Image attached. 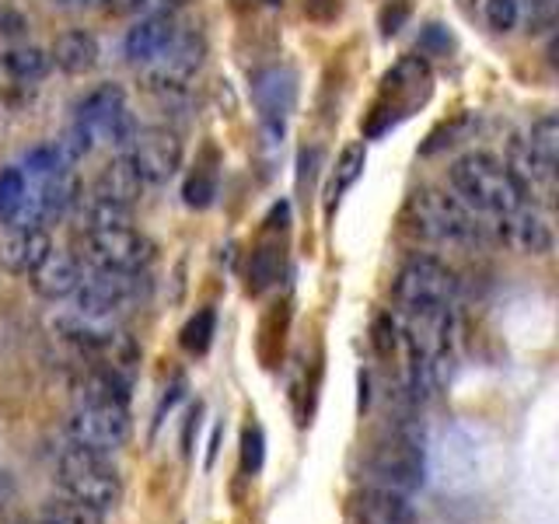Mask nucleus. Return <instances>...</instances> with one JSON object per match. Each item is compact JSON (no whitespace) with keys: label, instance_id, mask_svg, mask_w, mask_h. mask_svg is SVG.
<instances>
[{"label":"nucleus","instance_id":"nucleus-1","mask_svg":"<svg viewBox=\"0 0 559 524\" xmlns=\"http://www.w3.org/2000/svg\"><path fill=\"white\" fill-rule=\"evenodd\" d=\"M451 186L459 192V200L483 217L511 214L514 206L528 203L518 175L507 168V162H500V157L486 151L462 154L459 162L451 165Z\"/></svg>","mask_w":559,"mask_h":524},{"label":"nucleus","instance_id":"nucleus-2","mask_svg":"<svg viewBox=\"0 0 559 524\" xmlns=\"http://www.w3.org/2000/svg\"><path fill=\"white\" fill-rule=\"evenodd\" d=\"M406 217L419 238L437 245H476L489 231V224L476 217V210H468L459 196L433 186L413 192L406 203Z\"/></svg>","mask_w":559,"mask_h":524},{"label":"nucleus","instance_id":"nucleus-3","mask_svg":"<svg viewBox=\"0 0 559 524\" xmlns=\"http://www.w3.org/2000/svg\"><path fill=\"white\" fill-rule=\"evenodd\" d=\"M364 476H367V486H384V489H395V493L413 497L427 479L424 441H419L413 430H392L367 451Z\"/></svg>","mask_w":559,"mask_h":524},{"label":"nucleus","instance_id":"nucleus-4","mask_svg":"<svg viewBox=\"0 0 559 524\" xmlns=\"http://www.w3.org/2000/svg\"><path fill=\"white\" fill-rule=\"evenodd\" d=\"M60 483L70 493V500L92 507V511H98V514L112 511L122 497L119 472L112 468L109 454L84 451L78 444H70L60 454Z\"/></svg>","mask_w":559,"mask_h":524},{"label":"nucleus","instance_id":"nucleus-5","mask_svg":"<svg viewBox=\"0 0 559 524\" xmlns=\"http://www.w3.org/2000/svg\"><path fill=\"white\" fill-rule=\"evenodd\" d=\"M395 301L406 311H433V308H451L454 294H459V279L448 262L433 255H413L402 262L395 273Z\"/></svg>","mask_w":559,"mask_h":524},{"label":"nucleus","instance_id":"nucleus-6","mask_svg":"<svg viewBox=\"0 0 559 524\" xmlns=\"http://www.w3.org/2000/svg\"><path fill=\"white\" fill-rule=\"evenodd\" d=\"M78 127H84L92 133V140H105L109 147H116L119 154L133 144L136 136V119L127 105V92L119 84H98L92 87L81 102H78Z\"/></svg>","mask_w":559,"mask_h":524},{"label":"nucleus","instance_id":"nucleus-7","mask_svg":"<svg viewBox=\"0 0 559 524\" xmlns=\"http://www.w3.org/2000/svg\"><path fill=\"white\" fill-rule=\"evenodd\" d=\"M151 290L147 273H122V270H98L87 266L81 273V284L74 290V301L81 311L102 314V319H116V314L140 305Z\"/></svg>","mask_w":559,"mask_h":524},{"label":"nucleus","instance_id":"nucleus-8","mask_svg":"<svg viewBox=\"0 0 559 524\" xmlns=\"http://www.w3.org/2000/svg\"><path fill=\"white\" fill-rule=\"evenodd\" d=\"M130 413L127 402H78L67 419L70 444L95 454H112L130 441Z\"/></svg>","mask_w":559,"mask_h":524},{"label":"nucleus","instance_id":"nucleus-9","mask_svg":"<svg viewBox=\"0 0 559 524\" xmlns=\"http://www.w3.org/2000/svg\"><path fill=\"white\" fill-rule=\"evenodd\" d=\"M84 249H87V266L98 270L147 273V266L154 262V241L144 231H136L133 224L84 231Z\"/></svg>","mask_w":559,"mask_h":524},{"label":"nucleus","instance_id":"nucleus-10","mask_svg":"<svg viewBox=\"0 0 559 524\" xmlns=\"http://www.w3.org/2000/svg\"><path fill=\"white\" fill-rule=\"evenodd\" d=\"M430 67L419 60V57H406L399 60L389 74H384L381 81V102L374 105V116L384 112L389 119H384V127L389 122H399L406 119L416 105H424L430 98Z\"/></svg>","mask_w":559,"mask_h":524},{"label":"nucleus","instance_id":"nucleus-11","mask_svg":"<svg viewBox=\"0 0 559 524\" xmlns=\"http://www.w3.org/2000/svg\"><path fill=\"white\" fill-rule=\"evenodd\" d=\"M130 157V165L136 175L144 179V186H162L168 182L175 171L182 168V140L179 133H171L165 127H151V130H136L133 144L122 151Z\"/></svg>","mask_w":559,"mask_h":524},{"label":"nucleus","instance_id":"nucleus-12","mask_svg":"<svg viewBox=\"0 0 559 524\" xmlns=\"http://www.w3.org/2000/svg\"><path fill=\"white\" fill-rule=\"evenodd\" d=\"M203 52H206V46L200 35L179 28L175 43L162 52V57L144 63L140 70H144V81L151 87H157V92H182V87L197 78V70L203 67Z\"/></svg>","mask_w":559,"mask_h":524},{"label":"nucleus","instance_id":"nucleus-13","mask_svg":"<svg viewBox=\"0 0 559 524\" xmlns=\"http://www.w3.org/2000/svg\"><path fill=\"white\" fill-rule=\"evenodd\" d=\"M489 231H493L503 245H511V249H518L524 255H546L556 245L549 217L542 214V206L532 200L514 206L511 214L489 217Z\"/></svg>","mask_w":559,"mask_h":524},{"label":"nucleus","instance_id":"nucleus-14","mask_svg":"<svg viewBox=\"0 0 559 524\" xmlns=\"http://www.w3.org/2000/svg\"><path fill=\"white\" fill-rule=\"evenodd\" d=\"M49 325L60 340L74 343L81 349H95V354H109V349L122 340L116 319H102V314L81 311L78 305L67 311H57Z\"/></svg>","mask_w":559,"mask_h":524},{"label":"nucleus","instance_id":"nucleus-15","mask_svg":"<svg viewBox=\"0 0 559 524\" xmlns=\"http://www.w3.org/2000/svg\"><path fill=\"white\" fill-rule=\"evenodd\" d=\"M294 74L284 67H270V70H259L252 78V98H255V109L262 112V122L273 130V133H284V119L294 109Z\"/></svg>","mask_w":559,"mask_h":524},{"label":"nucleus","instance_id":"nucleus-16","mask_svg":"<svg viewBox=\"0 0 559 524\" xmlns=\"http://www.w3.org/2000/svg\"><path fill=\"white\" fill-rule=\"evenodd\" d=\"M354 524H416V507L409 493H395L384 486H367L349 507Z\"/></svg>","mask_w":559,"mask_h":524},{"label":"nucleus","instance_id":"nucleus-17","mask_svg":"<svg viewBox=\"0 0 559 524\" xmlns=\"http://www.w3.org/2000/svg\"><path fill=\"white\" fill-rule=\"evenodd\" d=\"M52 252V241L43 227H8L0 238V266L14 276H28Z\"/></svg>","mask_w":559,"mask_h":524},{"label":"nucleus","instance_id":"nucleus-18","mask_svg":"<svg viewBox=\"0 0 559 524\" xmlns=\"http://www.w3.org/2000/svg\"><path fill=\"white\" fill-rule=\"evenodd\" d=\"M175 35H179V22H175V14H144L127 32V43H122V46H127L130 63L144 67V63L162 57V52L175 43Z\"/></svg>","mask_w":559,"mask_h":524},{"label":"nucleus","instance_id":"nucleus-19","mask_svg":"<svg viewBox=\"0 0 559 524\" xmlns=\"http://www.w3.org/2000/svg\"><path fill=\"white\" fill-rule=\"evenodd\" d=\"M81 262L67 252H49L39 266L28 273V284L32 290L46 297V301H67V297H74L78 284H81Z\"/></svg>","mask_w":559,"mask_h":524},{"label":"nucleus","instance_id":"nucleus-20","mask_svg":"<svg viewBox=\"0 0 559 524\" xmlns=\"http://www.w3.org/2000/svg\"><path fill=\"white\" fill-rule=\"evenodd\" d=\"M140 192H144V179H140L136 168L130 165V157L119 154V157H112V162L102 168V175L95 179L92 196L133 210V203L140 200Z\"/></svg>","mask_w":559,"mask_h":524},{"label":"nucleus","instance_id":"nucleus-21","mask_svg":"<svg viewBox=\"0 0 559 524\" xmlns=\"http://www.w3.org/2000/svg\"><path fill=\"white\" fill-rule=\"evenodd\" d=\"M98 57H102V49H98V39L92 32H63L57 43H52L49 49V63H57L63 74H87V70H95L98 67Z\"/></svg>","mask_w":559,"mask_h":524},{"label":"nucleus","instance_id":"nucleus-22","mask_svg":"<svg viewBox=\"0 0 559 524\" xmlns=\"http://www.w3.org/2000/svg\"><path fill=\"white\" fill-rule=\"evenodd\" d=\"M364 165H367V147L360 144V140H354V144H346L343 154L336 157V168H332V179H329V189H325L329 210L336 206L343 192L360 179V175H364Z\"/></svg>","mask_w":559,"mask_h":524},{"label":"nucleus","instance_id":"nucleus-23","mask_svg":"<svg viewBox=\"0 0 559 524\" xmlns=\"http://www.w3.org/2000/svg\"><path fill=\"white\" fill-rule=\"evenodd\" d=\"M0 63H4V70L11 78L17 81H39L49 74V52L39 49V46H17V49H8L4 57H0Z\"/></svg>","mask_w":559,"mask_h":524},{"label":"nucleus","instance_id":"nucleus-24","mask_svg":"<svg viewBox=\"0 0 559 524\" xmlns=\"http://www.w3.org/2000/svg\"><path fill=\"white\" fill-rule=\"evenodd\" d=\"M521 140L542 165H549V168L559 165V119L556 116H542L528 130V136H521Z\"/></svg>","mask_w":559,"mask_h":524},{"label":"nucleus","instance_id":"nucleus-25","mask_svg":"<svg viewBox=\"0 0 559 524\" xmlns=\"http://www.w3.org/2000/svg\"><path fill=\"white\" fill-rule=\"evenodd\" d=\"M214 332H217V314L214 308H203L182 325V346L189 354H206L210 343H214Z\"/></svg>","mask_w":559,"mask_h":524},{"label":"nucleus","instance_id":"nucleus-26","mask_svg":"<svg viewBox=\"0 0 559 524\" xmlns=\"http://www.w3.org/2000/svg\"><path fill=\"white\" fill-rule=\"evenodd\" d=\"M39 524H102V514L78 500H63V503H52L39 517Z\"/></svg>","mask_w":559,"mask_h":524},{"label":"nucleus","instance_id":"nucleus-27","mask_svg":"<svg viewBox=\"0 0 559 524\" xmlns=\"http://www.w3.org/2000/svg\"><path fill=\"white\" fill-rule=\"evenodd\" d=\"M556 22V0H518V25L546 32Z\"/></svg>","mask_w":559,"mask_h":524},{"label":"nucleus","instance_id":"nucleus-28","mask_svg":"<svg viewBox=\"0 0 559 524\" xmlns=\"http://www.w3.org/2000/svg\"><path fill=\"white\" fill-rule=\"evenodd\" d=\"M262 458H266V437H262V427H245L241 433V472L245 476H259Z\"/></svg>","mask_w":559,"mask_h":524},{"label":"nucleus","instance_id":"nucleus-29","mask_svg":"<svg viewBox=\"0 0 559 524\" xmlns=\"http://www.w3.org/2000/svg\"><path fill=\"white\" fill-rule=\"evenodd\" d=\"M483 22L507 35L518 28V0H483Z\"/></svg>","mask_w":559,"mask_h":524},{"label":"nucleus","instance_id":"nucleus-30","mask_svg":"<svg viewBox=\"0 0 559 524\" xmlns=\"http://www.w3.org/2000/svg\"><path fill=\"white\" fill-rule=\"evenodd\" d=\"M25 192V171L22 168H4L0 171V224L11 217V210L17 206Z\"/></svg>","mask_w":559,"mask_h":524},{"label":"nucleus","instance_id":"nucleus-31","mask_svg":"<svg viewBox=\"0 0 559 524\" xmlns=\"http://www.w3.org/2000/svg\"><path fill=\"white\" fill-rule=\"evenodd\" d=\"M276 276H280V255H276V249H259L252 255V266H249V287L262 290V287H270Z\"/></svg>","mask_w":559,"mask_h":524},{"label":"nucleus","instance_id":"nucleus-32","mask_svg":"<svg viewBox=\"0 0 559 524\" xmlns=\"http://www.w3.org/2000/svg\"><path fill=\"white\" fill-rule=\"evenodd\" d=\"M217 196V179L210 171H192L189 182H186V203L197 206V210H206Z\"/></svg>","mask_w":559,"mask_h":524},{"label":"nucleus","instance_id":"nucleus-33","mask_svg":"<svg viewBox=\"0 0 559 524\" xmlns=\"http://www.w3.org/2000/svg\"><path fill=\"white\" fill-rule=\"evenodd\" d=\"M472 127V116H459L454 122H448V127L441 133H433L427 144H424V154H437L441 147H451V144H459V133Z\"/></svg>","mask_w":559,"mask_h":524},{"label":"nucleus","instance_id":"nucleus-34","mask_svg":"<svg viewBox=\"0 0 559 524\" xmlns=\"http://www.w3.org/2000/svg\"><path fill=\"white\" fill-rule=\"evenodd\" d=\"M416 49L424 52V57H448L451 39L441 32V25H427V28H424V35H419Z\"/></svg>","mask_w":559,"mask_h":524},{"label":"nucleus","instance_id":"nucleus-35","mask_svg":"<svg viewBox=\"0 0 559 524\" xmlns=\"http://www.w3.org/2000/svg\"><path fill=\"white\" fill-rule=\"evenodd\" d=\"M406 17H409V0H395V11L392 8H381V32L384 35H395Z\"/></svg>","mask_w":559,"mask_h":524},{"label":"nucleus","instance_id":"nucleus-36","mask_svg":"<svg viewBox=\"0 0 559 524\" xmlns=\"http://www.w3.org/2000/svg\"><path fill=\"white\" fill-rule=\"evenodd\" d=\"M395 322L389 319V314H381L378 325H374V346H378V354H389V349H395Z\"/></svg>","mask_w":559,"mask_h":524},{"label":"nucleus","instance_id":"nucleus-37","mask_svg":"<svg viewBox=\"0 0 559 524\" xmlns=\"http://www.w3.org/2000/svg\"><path fill=\"white\" fill-rule=\"evenodd\" d=\"M182 4H189V0H144L140 8H147V14H175Z\"/></svg>","mask_w":559,"mask_h":524},{"label":"nucleus","instance_id":"nucleus-38","mask_svg":"<svg viewBox=\"0 0 559 524\" xmlns=\"http://www.w3.org/2000/svg\"><path fill=\"white\" fill-rule=\"evenodd\" d=\"M109 4H112L116 11H133V8L144 4V0H109Z\"/></svg>","mask_w":559,"mask_h":524},{"label":"nucleus","instance_id":"nucleus-39","mask_svg":"<svg viewBox=\"0 0 559 524\" xmlns=\"http://www.w3.org/2000/svg\"><path fill=\"white\" fill-rule=\"evenodd\" d=\"M259 4H266V8H280L284 0H259Z\"/></svg>","mask_w":559,"mask_h":524},{"label":"nucleus","instance_id":"nucleus-40","mask_svg":"<svg viewBox=\"0 0 559 524\" xmlns=\"http://www.w3.org/2000/svg\"><path fill=\"white\" fill-rule=\"evenodd\" d=\"M57 4H87V0H57Z\"/></svg>","mask_w":559,"mask_h":524}]
</instances>
